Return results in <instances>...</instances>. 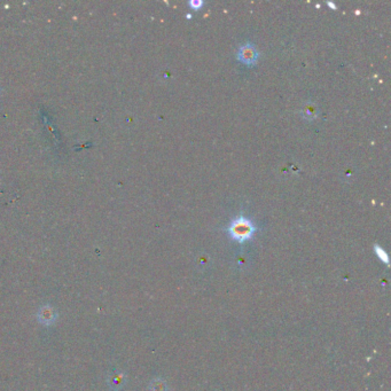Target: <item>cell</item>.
<instances>
[{"label": "cell", "instance_id": "cell-1", "mask_svg": "<svg viewBox=\"0 0 391 391\" xmlns=\"http://www.w3.org/2000/svg\"><path fill=\"white\" fill-rule=\"evenodd\" d=\"M256 227L255 225L251 223L250 220L247 219L244 217H238L237 219L232 221L228 232H230L231 237L239 242H243L248 239L252 237V234L255 233Z\"/></svg>", "mask_w": 391, "mask_h": 391}, {"label": "cell", "instance_id": "cell-2", "mask_svg": "<svg viewBox=\"0 0 391 391\" xmlns=\"http://www.w3.org/2000/svg\"><path fill=\"white\" fill-rule=\"evenodd\" d=\"M238 59L243 63L248 65H252L257 62L258 59V52L256 50V47L251 44H245L243 46L240 47V50L238 52Z\"/></svg>", "mask_w": 391, "mask_h": 391}, {"label": "cell", "instance_id": "cell-3", "mask_svg": "<svg viewBox=\"0 0 391 391\" xmlns=\"http://www.w3.org/2000/svg\"><path fill=\"white\" fill-rule=\"evenodd\" d=\"M37 318L40 324L45 325V326H50L57 319V312H55V310L52 306L45 305L41 306L39 311H38Z\"/></svg>", "mask_w": 391, "mask_h": 391}, {"label": "cell", "instance_id": "cell-4", "mask_svg": "<svg viewBox=\"0 0 391 391\" xmlns=\"http://www.w3.org/2000/svg\"><path fill=\"white\" fill-rule=\"evenodd\" d=\"M125 382V378H124V374L122 372H114L113 374H110L108 379V383L110 386V388L113 389H120V387L123 386V383Z\"/></svg>", "mask_w": 391, "mask_h": 391}, {"label": "cell", "instance_id": "cell-5", "mask_svg": "<svg viewBox=\"0 0 391 391\" xmlns=\"http://www.w3.org/2000/svg\"><path fill=\"white\" fill-rule=\"evenodd\" d=\"M375 251H376V254H378L379 258L381 259L382 262H385L386 264H388L389 258H388V255H387V252L383 250L381 247H379V245H375Z\"/></svg>", "mask_w": 391, "mask_h": 391}, {"label": "cell", "instance_id": "cell-6", "mask_svg": "<svg viewBox=\"0 0 391 391\" xmlns=\"http://www.w3.org/2000/svg\"><path fill=\"white\" fill-rule=\"evenodd\" d=\"M303 113L304 114H306V117H309L310 119V114H313V116L316 117L317 116V110H316V108H314V107H312V106H307L306 108H304V110H303Z\"/></svg>", "mask_w": 391, "mask_h": 391}, {"label": "cell", "instance_id": "cell-7", "mask_svg": "<svg viewBox=\"0 0 391 391\" xmlns=\"http://www.w3.org/2000/svg\"><path fill=\"white\" fill-rule=\"evenodd\" d=\"M150 389V391H163V385L161 382H153Z\"/></svg>", "mask_w": 391, "mask_h": 391}, {"label": "cell", "instance_id": "cell-8", "mask_svg": "<svg viewBox=\"0 0 391 391\" xmlns=\"http://www.w3.org/2000/svg\"><path fill=\"white\" fill-rule=\"evenodd\" d=\"M189 5H191L194 9H199L200 7L203 5V1L202 0H192V1H189Z\"/></svg>", "mask_w": 391, "mask_h": 391}, {"label": "cell", "instance_id": "cell-9", "mask_svg": "<svg viewBox=\"0 0 391 391\" xmlns=\"http://www.w3.org/2000/svg\"><path fill=\"white\" fill-rule=\"evenodd\" d=\"M327 3H328V5H330L331 7H333V8H334V9H336V6H335V5H334V3H333V2H331V1H328Z\"/></svg>", "mask_w": 391, "mask_h": 391}]
</instances>
